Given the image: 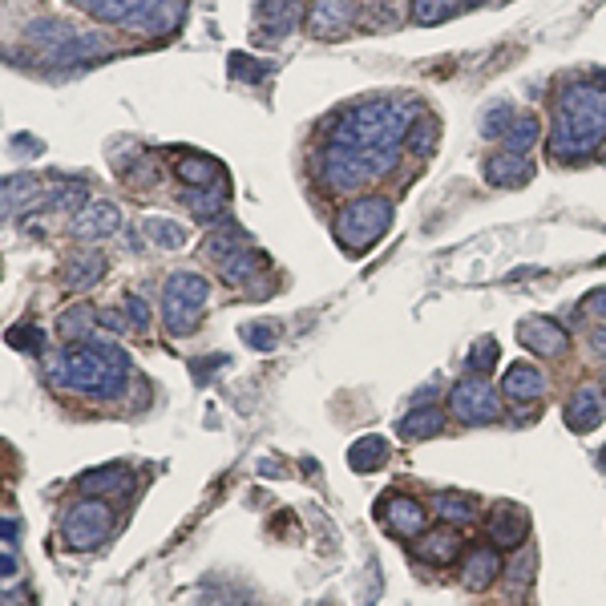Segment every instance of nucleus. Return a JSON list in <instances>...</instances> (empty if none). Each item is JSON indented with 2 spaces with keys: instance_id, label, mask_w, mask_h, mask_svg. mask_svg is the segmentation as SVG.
<instances>
[{
  "instance_id": "1",
  "label": "nucleus",
  "mask_w": 606,
  "mask_h": 606,
  "mask_svg": "<svg viewBox=\"0 0 606 606\" xmlns=\"http://www.w3.org/2000/svg\"><path fill=\"white\" fill-rule=\"evenodd\" d=\"M417 118L421 110L409 97H376L348 110L320 154L324 186L336 194H348V190L368 186L380 174H392L404 154V134H409Z\"/></svg>"
},
{
  "instance_id": "2",
  "label": "nucleus",
  "mask_w": 606,
  "mask_h": 606,
  "mask_svg": "<svg viewBox=\"0 0 606 606\" xmlns=\"http://www.w3.org/2000/svg\"><path fill=\"white\" fill-rule=\"evenodd\" d=\"M606 138V85L574 81L554 101L550 126V158L554 162H582Z\"/></svg>"
},
{
  "instance_id": "3",
  "label": "nucleus",
  "mask_w": 606,
  "mask_h": 606,
  "mask_svg": "<svg viewBox=\"0 0 606 606\" xmlns=\"http://www.w3.org/2000/svg\"><path fill=\"white\" fill-rule=\"evenodd\" d=\"M53 380L61 388L85 392V396H122L126 376H130V356L110 344V340H89V344H69L53 356Z\"/></svg>"
},
{
  "instance_id": "4",
  "label": "nucleus",
  "mask_w": 606,
  "mask_h": 606,
  "mask_svg": "<svg viewBox=\"0 0 606 606\" xmlns=\"http://www.w3.org/2000/svg\"><path fill=\"white\" fill-rule=\"evenodd\" d=\"M25 45L37 53L41 65H57V69H77V65H89V61H101L114 53V41L106 33H85L57 17L33 21L25 29Z\"/></svg>"
},
{
  "instance_id": "5",
  "label": "nucleus",
  "mask_w": 606,
  "mask_h": 606,
  "mask_svg": "<svg viewBox=\"0 0 606 606\" xmlns=\"http://www.w3.org/2000/svg\"><path fill=\"white\" fill-rule=\"evenodd\" d=\"M211 299V283L194 275V271H174L162 287V324L170 336H190L207 312Z\"/></svg>"
},
{
  "instance_id": "6",
  "label": "nucleus",
  "mask_w": 606,
  "mask_h": 606,
  "mask_svg": "<svg viewBox=\"0 0 606 606\" xmlns=\"http://www.w3.org/2000/svg\"><path fill=\"white\" fill-rule=\"evenodd\" d=\"M392 227V202L380 198V194H368V198H356L340 211L336 219V239L344 243L348 255H364L384 231Z\"/></svg>"
},
{
  "instance_id": "7",
  "label": "nucleus",
  "mask_w": 606,
  "mask_h": 606,
  "mask_svg": "<svg viewBox=\"0 0 606 606\" xmlns=\"http://www.w3.org/2000/svg\"><path fill=\"white\" fill-rule=\"evenodd\" d=\"M110 530H114V510L101 497H89V501H77L65 514L61 542L69 550H93V546H101L110 538Z\"/></svg>"
},
{
  "instance_id": "8",
  "label": "nucleus",
  "mask_w": 606,
  "mask_h": 606,
  "mask_svg": "<svg viewBox=\"0 0 606 606\" xmlns=\"http://www.w3.org/2000/svg\"><path fill=\"white\" fill-rule=\"evenodd\" d=\"M449 409L457 421L465 425H493L501 421V400H497V388L485 380V376H465L453 384L449 392Z\"/></svg>"
},
{
  "instance_id": "9",
  "label": "nucleus",
  "mask_w": 606,
  "mask_h": 606,
  "mask_svg": "<svg viewBox=\"0 0 606 606\" xmlns=\"http://www.w3.org/2000/svg\"><path fill=\"white\" fill-rule=\"evenodd\" d=\"M356 21V0H312L308 9V33L316 41H336Z\"/></svg>"
},
{
  "instance_id": "10",
  "label": "nucleus",
  "mask_w": 606,
  "mask_h": 606,
  "mask_svg": "<svg viewBox=\"0 0 606 606\" xmlns=\"http://www.w3.org/2000/svg\"><path fill=\"white\" fill-rule=\"evenodd\" d=\"M518 340H522V348L538 352L542 360H554V356H562V352L570 348L566 328H562V324H554V320H546V316H530V320H522V324H518Z\"/></svg>"
},
{
  "instance_id": "11",
  "label": "nucleus",
  "mask_w": 606,
  "mask_h": 606,
  "mask_svg": "<svg viewBox=\"0 0 606 606\" xmlns=\"http://www.w3.org/2000/svg\"><path fill=\"white\" fill-rule=\"evenodd\" d=\"M69 231H73L77 239H85V243H89V239H106V235L122 231V211L114 207V202H106V198L85 202V207L73 215Z\"/></svg>"
},
{
  "instance_id": "12",
  "label": "nucleus",
  "mask_w": 606,
  "mask_h": 606,
  "mask_svg": "<svg viewBox=\"0 0 606 606\" xmlns=\"http://www.w3.org/2000/svg\"><path fill=\"white\" fill-rule=\"evenodd\" d=\"M384 522L392 534H404V538H421L425 526H429V514L417 497H404V493H392L384 501Z\"/></svg>"
},
{
  "instance_id": "13",
  "label": "nucleus",
  "mask_w": 606,
  "mask_h": 606,
  "mask_svg": "<svg viewBox=\"0 0 606 606\" xmlns=\"http://www.w3.org/2000/svg\"><path fill=\"white\" fill-rule=\"evenodd\" d=\"M602 417H606V396H602L594 384H586V388H578V392L570 396V404H566V425H570L574 433H594V429L602 425Z\"/></svg>"
},
{
  "instance_id": "14",
  "label": "nucleus",
  "mask_w": 606,
  "mask_h": 606,
  "mask_svg": "<svg viewBox=\"0 0 606 606\" xmlns=\"http://www.w3.org/2000/svg\"><path fill=\"white\" fill-rule=\"evenodd\" d=\"M526 534H530L526 510H518V505H497L493 518H489V542L501 550H514L526 542Z\"/></svg>"
},
{
  "instance_id": "15",
  "label": "nucleus",
  "mask_w": 606,
  "mask_h": 606,
  "mask_svg": "<svg viewBox=\"0 0 606 606\" xmlns=\"http://www.w3.org/2000/svg\"><path fill=\"white\" fill-rule=\"evenodd\" d=\"M101 275H106V255L101 251H77L61 263V287H69V291H85V287L101 283Z\"/></svg>"
},
{
  "instance_id": "16",
  "label": "nucleus",
  "mask_w": 606,
  "mask_h": 606,
  "mask_svg": "<svg viewBox=\"0 0 606 606\" xmlns=\"http://www.w3.org/2000/svg\"><path fill=\"white\" fill-rule=\"evenodd\" d=\"M501 392L510 396V400H518V404H530V400H538V396L546 392V376H542V368H534V364L518 360V364L505 368V376H501Z\"/></svg>"
},
{
  "instance_id": "17",
  "label": "nucleus",
  "mask_w": 606,
  "mask_h": 606,
  "mask_svg": "<svg viewBox=\"0 0 606 606\" xmlns=\"http://www.w3.org/2000/svg\"><path fill=\"white\" fill-rule=\"evenodd\" d=\"M534 178V162L526 154H493L485 158V182L489 186H526Z\"/></svg>"
},
{
  "instance_id": "18",
  "label": "nucleus",
  "mask_w": 606,
  "mask_h": 606,
  "mask_svg": "<svg viewBox=\"0 0 606 606\" xmlns=\"http://www.w3.org/2000/svg\"><path fill=\"white\" fill-rule=\"evenodd\" d=\"M37 194H41L37 174H9V178H0V223H5L13 211H29Z\"/></svg>"
},
{
  "instance_id": "19",
  "label": "nucleus",
  "mask_w": 606,
  "mask_h": 606,
  "mask_svg": "<svg viewBox=\"0 0 606 606\" xmlns=\"http://www.w3.org/2000/svg\"><path fill=\"white\" fill-rule=\"evenodd\" d=\"M255 21L263 37H287L299 25V5L295 0H259Z\"/></svg>"
},
{
  "instance_id": "20",
  "label": "nucleus",
  "mask_w": 606,
  "mask_h": 606,
  "mask_svg": "<svg viewBox=\"0 0 606 606\" xmlns=\"http://www.w3.org/2000/svg\"><path fill=\"white\" fill-rule=\"evenodd\" d=\"M501 574V554H497V546H481V550H473L469 558H465V570H461V582H465V590H489L493 586V578Z\"/></svg>"
},
{
  "instance_id": "21",
  "label": "nucleus",
  "mask_w": 606,
  "mask_h": 606,
  "mask_svg": "<svg viewBox=\"0 0 606 606\" xmlns=\"http://www.w3.org/2000/svg\"><path fill=\"white\" fill-rule=\"evenodd\" d=\"M417 554H421V562L449 566V562H457V558H461V534H457V530H449V526L429 530V534H421Z\"/></svg>"
},
{
  "instance_id": "22",
  "label": "nucleus",
  "mask_w": 606,
  "mask_h": 606,
  "mask_svg": "<svg viewBox=\"0 0 606 606\" xmlns=\"http://www.w3.org/2000/svg\"><path fill=\"white\" fill-rule=\"evenodd\" d=\"M89 202V186L85 182H73V178H61L53 182L49 190H41L33 198V207L29 211H57V207H85Z\"/></svg>"
},
{
  "instance_id": "23",
  "label": "nucleus",
  "mask_w": 606,
  "mask_h": 606,
  "mask_svg": "<svg viewBox=\"0 0 606 606\" xmlns=\"http://www.w3.org/2000/svg\"><path fill=\"white\" fill-rule=\"evenodd\" d=\"M178 178L190 186V190H202V186H219L223 182V166L207 154H186L178 158Z\"/></svg>"
},
{
  "instance_id": "24",
  "label": "nucleus",
  "mask_w": 606,
  "mask_h": 606,
  "mask_svg": "<svg viewBox=\"0 0 606 606\" xmlns=\"http://www.w3.org/2000/svg\"><path fill=\"white\" fill-rule=\"evenodd\" d=\"M437 433H445V413L433 409V404L413 409L409 417L400 421V437H409V441H425V437H437Z\"/></svg>"
},
{
  "instance_id": "25",
  "label": "nucleus",
  "mask_w": 606,
  "mask_h": 606,
  "mask_svg": "<svg viewBox=\"0 0 606 606\" xmlns=\"http://www.w3.org/2000/svg\"><path fill=\"white\" fill-rule=\"evenodd\" d=\"M77 485H81L89 497H106V493H114V489H130V485H134V473L122 469V465H110V469H97V473H81Z\"/></svg>"
},
{
  "instance_id": "26",
  "label": "nucleus",
  "mask_w": 606,
  "mask_h": 606,
  "mask_svg": "<svg viewBox=\"0 0 606 606\" xmlns=\"http://www.w3.org/2000/svg\"><path fill=\"white\" fill-rule=\"evenodd\" d=\"M142 235H146L154 247H162V251L186 247V227L174 223V219H162V215H146V219H142Z\"/></svg>"
},
{
  "instance_id": "27",
  "label": "nucleus",
  "mask_w": 606,
  "mask_h": 606,
  "mask_svg": "<svg viewBox=\"0 0 606 606\" xmlns=\"http://www.w3.org/2000/svg\"><path fill=\"white\" fill-rule=\"evenodd\" d=\"M388 461V441L384 437H360L352 449H348V465L356 469V473H372V469H380Z\"/></svg>"
},
{
  "instance_id": "28",
  "label": "nucleus",
  "mask_w": 606,
  "mask_h": 606,
  "mask_svg": "<svg viewBox=\"0 0 606 606\" xmlns=\"http://www.w3.org/2000/svg\"><path fill=\"white\" fill-rule=\"evenodd\" d=\"M77 9H85V13H93V17H101V21H114V25H126L146 0H73Z\"/></svg>"
},
{
  "instance_id": "29",
  "label": "nucleus",
  "mask_w": 606,
  "mask_h": 606,
  "mask_svg": "<svg viewBox=\"0 0 606 606\" xmlns=\"http://www.w3.org/2000/svg\"><path fill=\"white\" fill-rule=\"evenodd\" d=\"M182 202L194 211V219H223L227 215V198L223 194H215V186H202V190H186L182 194Z\"/></svg>"
},
{
  "instance_id": "30",
  "label": "nucleus",
  "mask_w": 606,
  "mask_h": 606,
  "mask_svg": "<svg viewBox=\"0 0 606 606\" xmlns=\"http://www.w3.org/2000/svg\"><path fill=\"white\" fill-rule=\"evenodd\" d=\"M505 150L510 154H530L538 142H542V126H538V118H514V126L505 130Z\"/></svg>"
},
{
  "instance_id": "31",
  "label": "nucleus",
  "mask_w": 606,
  "mask_h": 606,
  "mask_svg": "<svg viewBox=\"0 0 606 606\" xmlns=\"http://www.w3.org/2000/svg\"><path fill=\"white\" fill-rule=\"evenodd\" d=\"M433 505H437V514H441L445 522H453V526H469V522L477 518V501L465 497V493H441Z\"/></svg>"
},
{
  "instance_id": "32",
  "label": "nucleus",
  "mask_w": 606,
  "mask_h": 606,
  "mask_svg": "<svg viewBox=\"0 0 606 606\" xmlns=\"http://www.w3.org/2000/svg\"><path fill=\"white\" fill-rule=\"evenodd\" d=\"M215 263H219V271H223L227 283H247L255 275V267H259V255H251V247H239V251H227Z\"/></svg>"
},
{
  "instance_id": "33",
  "label": "nucleus",
  "mask_w": 606,
  "mask_h": 606,
  "mask_svg": "<svg viewBox=\"0 0 606 606\" xmlns=\"http://www.w3.org/2000/svg\"><path fill=\"white\" fill-rule=\"evenodd\" d=\"M409 13L417 25H441V21L461 13V0H413Z\"/></svg>"
},
{
  "instance_id": "34",
  "label": "nucleus",
  "mask_w": 606,
  "mask_h": 606,
  "mask_svg": "<svg viewBox=\"0 0 606 606\" xmlns=\"http://www.w3.org/2000/svg\"><path fill=\"white\" fill-rule=\"evenodd\" d=\"M404 146H409L413 154H421V158H429V154L437 150V122L421 114V118L409 126V134H404Z\"/></svg>"
},
{
  "instance_id": "35",
  "label": "nucleus",
  "mask_w": 606,
  "mask_h": 606,
  "mask_svg": "<svg viewBox=\"0 0 606 606\" xmlns=\"http://www.w3.org/2000/svg\"><path fill=\"white\" fill-rule=\"evenodd\" d=\"M97 324V316L89 312V303H77V308H69V312H61L57 316V332L61 336H69V340H77V336H89V328Z\"/></svg>"
},
{
  "instance_id": "36",
  "label": "nucleus",
  "mask_w": 606,
  "mask_h": 606,
  "mask_svg": "<svg viewBox=\"0 0 606 606\" xmlns=\"http://www.w3.org/2000/svg\"><path fill=\"white\" fill-rule=\"evenodd\" d=\"M514 126V106H505V101H497V106H489V114L481 118V134L485 138H505V130Z\"/></svg>"
},
{
  "instance_id": "37",
  "label": "nucleus",
  "mask_w": 606,
  "mask_h": 606,
  "mask_svg": "<svg viewBox=\"0 0 606 606\" xmlns=\"http://www.w3.org/2000/svg\"><path fill=\"white\" fill-rule=\"evenodd\" d=\"M534 570H538V558H534V550H522V554L510 562V570H505V578H510V586H514V590H522V586H530Z\"/></svg>"
},
{
  "instance_id": "38",
  "label": "nucleus",
  "mask_w": 606,
  "mask_h": 606,
  "mask_svg": "<svg viewBox=\"0 0 606 606\" xmlns=\"http://www.w3.org/2000/svg\"><path fill=\"white\" fill-rule=\"evenodd\" d=\"M469 364H473V372H477V376L493 372V364H497V344H493L489 336H477V344L469 348Z\"/></svg>"
},
{
  "instance_id": "39",
  "label": "nucleus",
  "mask_w": 606,
  "mask_h": 606,
  "mask_svg": "<svg viewBox=\"0 0 606 606\" xmlns=\"http://www.w3.org/2000/svg\"><path fill=\"white\" fill-rule=\"evenodd\" d=\"M122 312H126V324H130L134 332H146V328H150V303H146L142 295H126V299H122Z\"/></svg>"
},
{
  "instance_id": "40",
  "label": "nucleus",
  "mask_w": 606,
  "mask_h": 606,
  "mask_svg": "<svg viewBox=\"0 0 606 606\" xmlns=\"http://www.w3.org/2000/svg\"><path fill=\"white\" fill-rule=\"evenodd\" d=\"M263 73H271L267 61H255V57H247V53H235V57H231V77H239V81H259Z\"/></svg>"
},
{
  "instance_id": "41",
  "label": "nucleus",
  "mask_w": 606,
  "mask_h": 606,
  "mask_svg": "<svg viewBox=\"0 0 606 606\" xmlns=\"http://www.w3.org/2000/svg\"><path fill=\"white\" fill-rule=\"evenodd\" d=\"M243 340H247L251 348H259V352H275V348H279V336H275L271 324H247V328H243Z\"/></svg>"
},
{
  "instance_id": "42",
  "label": "nucleus",
  "mask_w": 606,
  "mask_h": 606,
  "mask_svg": "<svg viewBox=\"0 0 606 606\" xmlns=\"http://www.w3.org/2000/svg\"><path fill=\"white\" fill-rule=\"evenodd\" d=\"M9 344H13V348H25V352H41V348H45V336H41L33 324H17V328H9Z\"/></svg>"
},
{
  "instance_id": "43",
  "label": "nucleus",
  "mask_w": 606,
  "mask_h": 606,
  "mask_svg": "<svg viewBox=\"0 0 606 606\" xmlns=\"http://www.w3.org/2000/svg\"><path fill=\"white\" fill-rule=\"evenodd\" d=\"M586 308H590L598 320H606V287H602V291H594V295L586 299Z\"/></svg>"
},
{
  "instance_id": "44",
  "label": "nucleus",
  "mask_w": 606,
  "mask_h": 606,
  "mask_svg": "<svg viewBox=\"0 0 606 606\" xmlns=\"http://www.w3.org/2000/svg\"><path fill=\"white\" fill-rule=\"evenodd\" d=\"M97 320L106 324V328H114V332H126V316H122V312H101Z\"/></svg>"
},
{
  "instance_id": "45",
  "label": "nucleus",
  "mask_w": 606,
  "mask_h": 606,
  "mask_svg": "<svg viewBox=\"0 0 606 606\" xmlns=\"http://www.w3.org/2000/svg\"><path fill=\"white\" fill-rule=\"evenodd\" d=\"M0 542H17V522L13 518H0Z\"/></svg>"
},
{
  "instance_id": "46",
  "label": "nucleus",
  "mask_w": 606,
  "mask_h": 606,
  "mask_svg": "<svg viewBox=\"0 0 606 606\" xmlns=\"http://www.w3.org/2000/svg\"><path fill=\"white\" fill-rule=\"evenodd\" d=\"M17 574V562L9 554H0V578H13Z\"/></svg>"
},
{
  "instance_id": "47",
  "label": "nucleus",
  "mask_w": 606,
  "mask_h": 606,
  "mask_svg": "<svg viewBox=\"0 0 606 606\" xmlns=\"http://www.w3.org/2000/svg\"><path fill=\"white\" fill-rule=\"evenodd\" d=\"M590 344H594V352H598V356H606V328H598V332L590 336Z\"/></svg>"
},
{
  "instance_id": "48",
  "label": "nucleus",
  "mask_w": 606,
  "mask_h": 606,
  "mask_svg": "<svg viewBox=\"0 0 606 606\" xmlns=\"http://www.w3.org/2000/svg\"><path fill=\"white\" fill-rule=\"evenodd\" d=\"M598 461H602V469H606V449H602V453H598Z\"/></svg>"
},
{
  "instance_id": "49",
  "label": "nucleus",
  "mask_w": 606,
  "mask_h": 606,
  "mask_svg": "<svg viewBox=\"0 0 606 606\" xmlns=\"http://www.w3.org/2000/svg\"><path fill=\"white\" fill-rule=\"evenodd\" d=\"M602 158H606V150H602Z\"/></svg>"
}]
</instances>
